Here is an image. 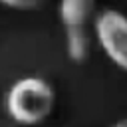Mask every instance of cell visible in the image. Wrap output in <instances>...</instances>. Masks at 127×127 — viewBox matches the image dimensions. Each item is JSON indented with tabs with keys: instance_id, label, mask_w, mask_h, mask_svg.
I'll return each instance as SVG.
<instances>
[{
	"instance_id": "1",
	"label": "cell",
	"mask_w": 127,
	"mask_h": 127,
	"mask_svg": "<svg viewBox=\"0 0 127 127\" xmlns=\"http://www.w3.org/2000/svg\"><path fill=\"white\" fill-rule=\"evenodd\" d=\"M6 113L18 125H38L46 121L56 105V91L50 81L40 75H26L16 79L4 99Z\"/></svg>"
},
{
	"instance_id": "6",
	"label": "cell",
	"mask_w": 127,
	"mask_h": 127,
	"mask_svg": "<svg viewBox=\"0 0 127 127\" xmlns=\"http://www.w3.org/2000/svg\"><path fill=\"white\" fill-rule=\"evenodd\" d=\"M111 127H127V117H125V119H119V121H115Z\"/></svg>"
},
{
	"instance_id": "3",
	"label": "cell",
	"mask_w": 127,
	"mask_h": 127,
	"mask_svg": "<svg viewBox=\"0 0 127 127\" xmlns=\"http://www.w3.org/2000/svg\"><path fill=\"white\" fill-rule=\"evenodd\" d=\"M97 0H60L58 14L65 28L75 26H87V22L93 16Z\"/></svg>"
},
{
	"instance_id": "5",
	"label": "cell",
	"mask_w": 127,
	"mask_h": 127,
	"mask_svg": "<svg viewBox=\"0 0 127 127\" xmlns=\"http://www.w3.org/2000/svg\"><path fill=\"white\" fill-rule=\"evenodd\" d=\"M0 4L12 10H36L42 0H0Z\"/></svg>"
},
{
	"instance_id": "2",
	"label": "cell",
	"mask_w": 127,
	"mask_h": 127,
	"mask_svg": "<svg viewBox=\"0 0 127 127\" xmlns=\"http://www.w3.org/2000/svg\"><path fill=\"white\" fill-rule=\"evenodd\" d=\"M93 32L103 54L123 71H127V16L107 8L95 14Z\"/></svg>"
},
{
	"instance_id": "4",
	"label": "cell",
	"mask_w": 127,
	"mask_h": 127,
	"mask_svg": "<svg viewBox=\"0 0 127 127\" xmlns=\"http://www.w3.org/2000/svg\"><path fill=\"white\" fill-rule=\"evenodd\" d=\"M89 34L85 26H75V28H65V54L71 62L81 64L89 56Z\"/></svg>"
}]
</instances>
